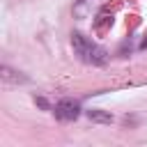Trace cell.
Segmentation results:
<instances>
[{
	"instance_id": "cell-2",
	"label": "cell",
	"mask_w": 147,
	"mask_h": 147,
	"mask_svg": "<svg viewBox=\"0 0 147 147\" xmlns=\"http://www.w3.org/2000/svg\"><path fill=\"white\" fill-rule=\"evenodd\" d=\"M55 117L62 119V122H74L78 115H80V103L74 101V99H62L55 103Z\"/></svg>"
},
{
	"instance_id": "cell-3",
	"label": "cell",
	"mask_w": 147,
	"mask_h": 147,
	"mask_svg": "<svg viewBox=\"0 0 147 147\" xmlns=\"http://www.w3.org/2000/svg\"><path fill=\"white\" fill-rule=\"evenodd\" d=\"M87 115H90V119H94V122H113V115L101 113V110H90Z\"/></svg>"
},
{
	"instance_id": "cell-1",
	"label": "cell",
	"mask_w": 147,
	"mask_h": 147,
	"mask_svg": "<svg viewBox=\"0 0 147 147\" xmlns=\"http://www.w3.org/2000/svg\"><path fill=\"white\" fill-rule=\"evenodd\" d=\"M71 46H74V53L87 64H96L99 67V64H106V60H108L106 51L101 46H96L92 39H87L85 34H80V32L71 34Z\"/></svg>"
}]
</instances>
